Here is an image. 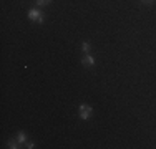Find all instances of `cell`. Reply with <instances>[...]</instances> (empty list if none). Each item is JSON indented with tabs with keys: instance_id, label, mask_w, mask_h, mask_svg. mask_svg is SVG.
<instances>
[{
	"instance_id": "1",
	"label": "cell",
	"mask_w": 156,
	"mask_h": 149,
	"mask_svg": "<svg viewBox=\"0 0 156 149\" xmlns=\"http://www.w3.org/2000/svg\"><path fill=\"white\" fill-rule=\"evenodd\" d=\"M28 18H30V20L38 22V23H42V22H43V13L40 12L38 9H30V10H28Z\"/></svg>"
},
{
	"instance_id": "2",
	"label": "cell",
	"mask_w": 156,
	"mask_h": 149,
	"mask_svg": "<svg viewBox=\"0 0 156 149\" xmlns=\"http://www.w3.org/2000/svg\"><path fill=\"white\" fill-rule=\"evenodd\" d=\"M78 111H80V118L81 119H88L91 116V106H88V104H80V108H78Z\"/></svg>"
},
{
	"instance_id": "3",
	"label": "cell",
	"mask_w": 156,
	"mask_h": 149,
	"mask_svg": "<svg viewBox=\"0 0 156 149\" xmlns=\"http://www.w3.org/2000/svg\"><path fill=\"white\" fill-rule=\"evenodd\" d=\"M81 63H83L85 66H90V68H91V66H95V58L91 57L90 53H85L83 58H81Z\"/></svg>"
},
{
	"instance_id": "4",
	"label": "cell",
	"mask_w": 156,
	"mask_h": 149,
	"mask_svg": "<svg viewBox=\"0 0 156 149\" xmlns=\"http://www.w3.org/2000/svg\"><path fill=\"white\" fill-rule=\"evenodd\" d=\"M17 141H18V144H25V143H27V136H25V133H18Z\"/></svg>"
},
{
	"instance_id": "5",
	"label": "cell",
	"mask_w": 156,
	"mask_h": 149,
	"mask_svg": "<svg viewBox=\"0 0 156 149\" xmlns=\"http://www.w3.org/2000/svg\"><path fill=\"white\" fill-rule=\"evenodd\" d=\"M81 50H83L85 53H88V51H90V43H88V42H83V43H81Z\"/></svg>"
},
{
	"instance_id": "6",
	"label": "cell",
	"mask_w": 156,
	"mask_h": 149,
	"mask_svg": "<svg viewBox=\"0 0 156 149\" xmlns=\"http://www.w3.org/2000/svg\"><path fill=\"white\" fill-rule=\"evenodd\" d=\"M51 0H37V5L42 7V5H47V3H50Z\"/></svg>"
},
{
	"instance_id": "7",
	"label": "cell",
	"mask_w": 156,
	"mask_h": 149,
	"mask_svg": "<svg viewBox=\"0 0 156 149\" xmlns=\"http://www.w3.org/2000/svg\"><path fill=\"white\" fill-rule=\"evenodd\" d=\"M17 143H18V141H9V147L17 149V147H18V146H17Z\"/></svg>"
},
{
	"instance_id": "8",
	"label": "cell",
	"mask_w": 156,
	"mask_h": 149,
	"mask_svg": "<svg viewBox=\"0 0 156 149\" xmlns=\"http://www.w3.org/2000/svg\"><path fill=\"white\" fill-rule=\"evenodd\" d=\"M25 146H27L28 149H32L33 147V143H25Z\"/></svg>"
},
{
	"instance_id": "9",
	"label": "cell",
	"mask_w": 156,
	"mask_h": 149,
	"mask_svg": "<svg viewBox=\"0 0 156 149\" xmlns=\"http://www.w3.org/2000/svg\"><path fill=\"white\" fill-rule=\"evenodd\" d=\"M143 2H146V3H151V2H153V0H143Z\"/></svg>"
}]
</instances>
